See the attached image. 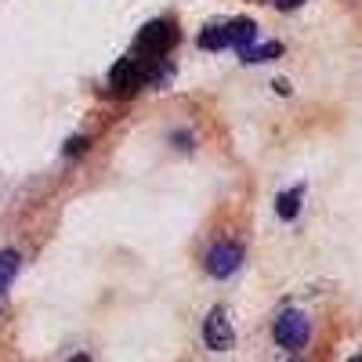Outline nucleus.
I'll list each match as a JSON object with an SVG mask.
<instances>
[{
    "mask_svg": "<svg viewBox=\"0 0 362 362\" xmlns=\"http://www.w3.org/2000/svg\"><path fill=\"white\" fill-rule=\"evenodd\" d=\"M279 54H283V44H279V40L261 44V47H247V51H239V58H243V62H268V58H279Z\"/></svg>",
    "mask_w": 362,
    "mask_h": 362,
    "instance_id": "obj_9",
    "label": "nucleus"
},
{
    "mask_svg": "<svg viewBox=\"0 0 362 362\" xmlns=\"http://www.w3.org/2000/svg\"><path fill=\"white\" fill-rule=\"evenodd\" d=\"M300 4H305V0H276V8H283V11H293Z\"/></svg>",
    "mask_w": 362,
    "mask_h": 362,
    "instance_id": "obj_11",
    "label": "nucleus"
},
{
    "mask_svg": "<svg viewBox=\"0 0 362 362\" xmlns=\"http://www.w3.org/2000/svg\"><path fill=\"white\" fill-rule=\"evenodd\" d=\"M177 44V29H174V22H167V18H160V22H148L141 33H138V40H134V51L131 54H138L141 62H148V66H156L160 58L170 51Z\"/></svg>",
    "mask_w": 362,
    "mask_h": 362,
    "instance_id": "obj_1",
    "label": "nucleus"
},
{
    "mask_svg": "<svg viewBox=\"0 0 362 362\" xmlns=\"http://www.w3.org/2000/svg\"><path fill=\"white\" fill-rule=\"evenodd\" d=\"M18 264H22V257L15 250H0V293H4L11 286V279L18 276Z\"/></svg>",
    "mask_w": 362,
    "mask_h": 362,
    "instance_id": "obj_8",
    "label": "nucleus"
},
{
    "mask_svg": "<svg viewBox=\"0 0 362 362\" xmlns=\"http://www.w3.org/2000/svg\"><path fill=\"white\" fill-rule=\"evenodd\" d=\"M300 196H305V189H286V192H279L276 196V214L283 218V221H293L297 218V210H300Z\"/></svg>",
    "mask_w": 362,
    "mask_h": 362,
    "instance_id": "obj_7",
    "label": "nucleus"
},
{
    "mask_svg": "<svg viewBox=\"0 0 362 362\" xmlns=\"http://www.w3.org/2000/svg\"><path fill=\"white\" fill-rule=\"evenodd\" d=\"M73 362H90V358H87V355H76V358H73Z\"/></svg>",
    "mask_w": 362,
    "mask_h": 362,
    "instance_id": "obj_12",
    "label": "nucleus"
},
{
    "mask_svg": "<svg viewBox=\"0 0 362 362\" xmlns=\"http://www.w3.org/2000/svg\"><path fill=\"white\" fill-rule=\"evenodd\" d=\"M272 334H276V344H279V348L300 351V348L308 344V337H312V322H308L305 312L286 308V312L276 319V326H272Z\"/></svg>",
    "mask_w": 362,
    "mask_h": 362,
    "instance_id": "obj_2",
    "label": "nucleus"
},
{
    "mask_svg": "<svg viewBox=\"0 0 362 362\" xmlns=\"http://www.w3.org/2000/svg\"><path fill=\"white\" fill-rule=\"evenodd\" d=\"M348 362H362V351H358V355H355V358H348Z\"/></svg>",
    "mask_w": 362,
    "mask_h": 362,
    "instance_id": "obj_13",
    "label": "nucleus"
},
{
    "mask_svg": "<svg viewBox=\"0 0 362 362\" xmlns=\"http://www.w3.org/2000/svg\"><path fill=\"white\" fill-rule=\"evenodd\" d=\"M203 341H206V348H214V351H228V348L235 344V334H232V322H228L225 308H214V312L206 315V322H203Z\"/></svg>",
    "mask_w": 362,
    "mask_h": 362,
    "instance_id": "obj_4",
    "label": "nucleus"
},
{
    "mask_svg": "<svg viewBox=\"0 0 362 362\" xmlns=\"http://www.w3.org/2000/svg\"><path fill=\"white\" fill-rule=\"evenodd\" d=\"M199 47H203V51L232 47V29H228V25H206L203 33H199Z\"/></svg>",
    "mask_w": 362,
    "mask_h": 362,
    "instance_id": "obj_5",
    "label": "nucleus"
},
{
    "mask_svg": "<svg viewBox=\"0 0 362 362\" xmlns=\"http://www.w3.org/2000/svg\"><path fill=\"white\" fill-rule=\"evenodd\" d=\"M83 145H87V138H69V141H66V156H73V153H83Z\"/></svg>",
    "mask_w": 362,
    "mask_h": 362,
    "instance_id": "obj_10",
    "label": "nucleus"
},
{
    "mask_svg": "<svg viewBox=\"0 0 362 362\" xmlns=\"http://www.w3.org/2000/svg\"><path fill=\"white\" fill-rule=\"evenodd\" d=\"M228 29H232V47H235V51H247V47H254L257 25H254L250 18H235V22H228Z\"/></svg>",
    "mask_w": 362,
    "mask_h": 362,
    "instance_id": "obj_6",
    "label": "nucleus"
},
{
    "mask_svg": "<svg viewBox=\"0 0 362 362\" xmlns=\"http://www.w3.org/2000/svg\"><path fill=\"white\" fill-rule=\"evenodd\" d=\"M239 264H243V247L239 243H214L206 250V272L214 279H228L232 272H239Z\"/></svg>",
    "mask_w": 362,
    "mask_h": 362,
    "instance_id": "obj_3",
    "label": "nucleus"
}]
</instances>
